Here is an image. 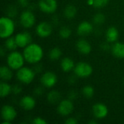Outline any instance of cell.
Instances as JSON below:
<instances>
[{
    "label": "cell",
    "instance_id": "37",
    "mask_svg": "<svg viewBox=\"0 0 124 124\" xmlns=\"http://www.w3.org/2000/svg\"><path fill=\"white\" fill-rule=\"evenodd\" d=\"M1 56L3 57L4 56V51H3V48H1Z\"/></svg>",
    "mask_w": 124,
    "mask_h": 124
},
{
    "label": "cell",
    "instance_id": "27",
    "mask_svg": "<svg viewBox=\"0 0 124 124\" xmlns=\"http://www.w3.org/2000/svg\"><path fill=\"white\" fill-rule=\"evenodd\" d=\"M60 36L63 39H68L71 33H72V31H71V29L69 28L68 27H66V26H64V27H62L60 30Z\"/></svg>",
    "mask_w": 124,
    "mask_h": 124
},
{
    "label": "cell",
    "instance_id": "5",
    "mask_svg": "<svg viewBox=\"0 0 124 124\" xmlns=\"http://www.w3.org/2000/svg\"><path fill=\"white\" fill-rule=\"evenodd\" d=\"M73 70L76 76L80 78H87L93 73V68L92 65L84 62L77 63Z\"/></svg>",
    "mask_w": 124,
    "mask_h": 124
},
{
    "label": "cell",
    "instance_id": "8",
    "mask_svg": "<svg viewBox=\"0 0 124 124\" xmlns=\"http://www.w3.org/2000/svg\"><path fill=\"white\" fill-rule=\"evenodd\" d=\"M15 41L18 46V47L20 48H25L30 44H31L32 41V37L31 35L27 32V31H23L20 33H18L15 36Z\"/></svg>",
    "mask_w": 124,
    "mask_h": 124
},
{
    "label": "cell",
    "instance_id": "11",
    "mask_svg": "<svg viewBox=\"0 0 124 124\" xmlns=\"http://www.w3.org/2000/svg\"><path fill=\"white\" fill-rule=\"evenodd\" d=\"M36 33L39 37L46 38L49 36L52 33V26L47 22H42L39 23L36 27Z\"/></svg>",
    "mask_w": 124,
    "mask_h": 124
},
{
    "label": "cell",
    "instance_id": "24",
    "mask_svg": "<svg viewBox=\"0 0 124 124\" xmlns=\"http://www.w3.org/2000/svg\"><path fill=\"white\" fill-rule=\"evenodd\" d=\"M4 45L7 49L12 50V51H15L18 47V46L16 43V41H15V38L12 37V36H10L7 39Z\"/></svg>",
    "mask_w": 124,
    "mask_h": 124
},
{
    "label": "cell",
    "instance_id": "18",
    "mask_svg": "<svg viewBox=\"0 0 124 124\" xmlns=\"http://www.w3.org/2000/svg\"><path fill=\"white\" fill-rule=\"evenodd\" d=\"M60 67L62 71L64 72H70L71 70L74 69L75 68V63L74 61L70 58V57H65L61 60L60 62Z\"/></svg>",
    "mask_w": 124,
    "mask_h": 124
},
{
    "label": "cell",
    "instance_id": "28",
    "mask_svg": "<svg viewBox=\"0 0 124 124\" xmlns=\"http://www.w3.org/2000/svg\"><path fill=\"white\" fill-rule=\"evenodd\" d=\"M93 21L97 25H101L105 21V16L102 13H97L93 17Z\"/></svg>",
    "mask_w": 124,
    "mask_h": 124
},
{
    "label": "cell",
    "instance_id": "2",
    "mask_svg": "<svg viewBox=\"0 0 124 124\" xmlns=\"http://www.w3.org/2000/svg\"><path fill=\"white\" fill-rule=\"evenodd\" d=\"M14 21L8 17H2L0 19V36L1 39L10 37L15 31Z\"/></svg>",
    "mask_w": 124,
    "mask_h": 124
},
{
    "label": "cell",
    "instance_id": "21",
    "mask_svg": "<svg viewBox=\"0 0 124 124\" xmlns=\"http://www.w3.org/2000/svg\"><path fill=\"white\" fill-rule=\"evenodd\" d=\"M12 91V89L11 86L7 84V82H1L0 84V96L1 98L7 97L11 92Z\"/></svg>",
    "mask_w": 124,
    "mask_h": 124
},
{
    "label": "cell",
    "instance_id": "12",
    "mask_svg": "<svg viewBox=\"0 0 124 124\" xmlns=\"http://www.w3.org/2000/svg\"><path fill=\"white\" fill-rule=\"evenodd\" d=\"M17 116V112L15 109L9 105H4L1 108V117L4 121H8L12 122Z\"/></svg>",
    "mask_w": 124,
    "mask_h": 124
},
{
    "label": "cell",
    "instance_id": "16",
    "mask_svg": "<svg viewBox=\"0 0 124 124\" xmlns=\"http://www.w3.org/2000/svg\"><path fill=\"white\" fill-rule=\"evenodd\" d=\"M20 105L24 110H31L36 106V101L34 98L31 96H25L20 100Z\"/></svg>",
    "mask_w": 124,
    "mask_h": 124
},
{
    "label": "cell",
    "instance_id": "23",
    "mask_svg": "<svg viewBox=\"0 0 124 124\" xmlns=\"http://www.w3.org/2000/svg\"><path fill=\"white\" fill-rule=\"evenodd\" d=\"M77 13V9L76 7L72 4L68 5L64 10V15L65 16L66 18L68 19H72L73 18Z\"/></svg>",
    "mask_w": 124,
    "mask_h": 124
},
{
    "label": "cell",
    "instance_id": "31",
    "mask_svg": "<svg viewBox=\"0 0 124 124\" xmlns=\"http://www.w3.org/2000/svg\"><path fill=\"white\" fill-rule=\"evenodd\" d=\"M78 123L77 119L75 118H69L65 121V124H77Z\"/></svg>",
    "mask_w": 124,
    "mask_h": 124
},
{
    "label": "cell",
    "instance_id": "35",
    "mask_svg": "<svg viewBox=\"0 0 124 124\" xmlns=\"http://www.w3.org/2000/svg\"><path fill=\"white\" fill-rule=\"evenodd\" d=\"M87 4L90 6L94 5V0H87Z\"/></svg>",
    "mask_w": 124,
    "mask_h": 124
},
{
    "label": "cell",
    "instance_id": "29",
    "mask_svg": "<svg viewBox=\"0 0 124 124\" xmlns=\"http://www.w3.org/2000/svg\"><path fill=\"white\" fill-rule=\"evenodd\" d=\"M109 0H94V7L96 8H102L108 4Z\"/></svg>",
    "mask_w": 124,
    "mask_h": 124
},
{
    "label": "cell",
    "instance_id": "34",
    "mask_svg": "<svg viewBox=\"0 0 124 124\" xmlns=\"http://www.w3.org/2000/svg\"><path fill=\"white\" fill-rule=\"evenodd\" d=\"M12 91L15 93V94H18L21 92V88L18 86H15L13 89H12Z\"/></svg>",
    "mask_w": 124,
    "mask_h": 124
},
{
    "label": "cell",
    "instance_id": "17",
    "mask_svg": "<svg viewBox=\"0 0 124 124\" xmlns=\"http://www.w3.org/2000/svg\"><path fill=\"white\" fill-rule=\"evenodd\" d=\"M113 54L118 58H124V44L121 42H116L111 46Z\"/></svg>",
    "mask_w": 124,
    "mask_h": 124
},
{
    "label": "cell",
    "instance_id": "15",
    "mask_svg": "<svg viewBox=\"0 0 124 124\" xmlns=\"http://www.w3.org/2000/svg\"><path fill=\"white\" fill-rule=\"evenodd\" d=\"M78 51L83 54H89L92 51V46L85 39H79L76 43Z\"/></svg>",
    "mask_w": 124,
    "mask_h": 124
},
{
    "label": "cell",
    "instance_id": "7",
    "mask_svg": "<svg viewBox=\"0 0 124 124\" xmlns=\"http://www.w3.org/2000/svg\"><path fill=\"white\" fill-rule=\"evenodd\" d=\"M74 109L73 103L72 102L71 100H61L57 107V113L62 116H67L72 113Z\"/></svg>",
    "mask_w": 124,
    "mask_h": 124
},
{
    "label": "cell",
    "instance_id": "10",
    "mask_svg": "<svg viewBox=\"0 0 124 124\" xmlns=\"http://www.w3.org/2000/svg\"><path fill=\"white\" fill-rule=\"evenodd\" d=\"M41 82L44 86L46 88H51L57 84V77L54 73L48 71L42 75L41 78Z\"/></svg>",
    "mask_w": 124,
    "mask_h": 124
},
{
    "label": "cell",
    "instance_id": "36",
    "mask_svg": "<svg viewBox=\"0 0 124 124\" xmlns=\"http://www.w3.org/2000/svg\"><path fill=\"white\" fill-rule=\"evenodd\" d=\"M89 124H97V121H90L89 122Z\"/></svg>",
    "mask_w": 124,
    "mask_h": 124
},
{
    "label": "cell",
    "instance_id": "30",
    "mask_svg": "<svg viewBox=\"0 0 124 124\" xmlns=\"http://www.w3.org/2000/svg\"><path fill=\"white\" fill-rule=\"evenodd\" d=\"M32 123L34 124H46L47 122L43 119L41 117H36L35 118H33V120L32 121Z\"/></svg>",
    "mask_w": 124,
    "mask_h": 124
},
{
    "label": "cell",
    "instance_id": "19",
    "mask_svg": "<svg viewBox=\"0 0 124 124\" xmlns=\"http://www.w3.org/2000/svg\"><path fill=\"white\" fill-rule=\"evenodd\" d=\"M118 31L115 27H110L106 32V39L110 43L116 42L118 39Z\"/></svg>",
    "mask_w": 124,
    "mask_h": 124
},
{
    "label": "cell",
    "instance_id": "1",
    "mask_svg": "<svg viewBox=\"0 0 124 124\" xmlns=\"http://www.w3.org/2000/svg\"><path fill=\"white\" fill-rule=\"evenodd\" d=\"M23 54L25 61L31 64H36L41 60L44 56V51L40 45L31 43L24 48Z\"/></svg>",
    "mask_w": 124,
    "mask_h": 124
},
{
    "label": "cell",
    "instance_id": "6",
    "mask_svg": "<svg viewBox=\"0 0 124 124\" xmlns=\"http://www.w3.org/2000/svg\"><path fill=\"white\" fill-rule=\"evenodd\" d=\"M20 23L21 25L25 28H30L33 26L36 23V17L30 10L23 12L20 17Z\"/></svg>",
    "mask_w": 124,
    "mask_h": 124
},
{
    "label": "cell",
    "instance_id": "14",
    "mask_svg": "<svg viewBox=\"0 0 124 124\" xmlns=\"http://www.w3.org/2000/svg\"><path fill=\"white\" fill-rule=\"evenodd\" d=\"M93 31V25L87 21L81 23L77 28V33L79 36H84L90 34Z\"/></svg>",
    "mask_w": 124,
    "mask_h": 124
},
{
    "label": "cell",
    "instance_id": "4",
    "mask_svg": "<svg viewBox=\"0 0 124 124\" xmlns=\"http://www.w3.org/2000/svg\"><path fill=\"white\" fill-rule=\"evenodd\" d=\"M17 78L23 84H31L35 78V71L27 67H22L17 70L16 73Z\"/></svg>",
    "mask_w": 124,
    "mask_h": 124
},
{
    "label": "cell",
    "instance_id": "25",
    "mask_svg": "<svg viewBox=\"0 0 124 124\" xmlns=\"http://www.w3.org/2000/svg\"><path fill=\"white\" fill-rule=\"evenodd\" d=\"M62 55V52L60 48L54 47L52 48L49 53V57L52 60H58Z\"/></svg>",
    "mask_w": 124,
    "mask_h": 124
},
{
    "label": "cell",
    "instance_id": "26",
    "mask_svg": "<svg viewBox=\"0 0 124 124\" xmlns=\"http://www.w3.org/2000/svg\"><path fill=\"white\" fill-rule=\"evenodd\" d=\"M82 93L86 98H92L94 96V89L92 86L87 85L82 89Z\"/></svg>",
    "mask_w": 124,
    "mask_h": 124
},
{
    "label": "cell",
    "instance_id": "13",
    "mask_svg": "<svg viewBox=\"0 0 124 124\" xmlns=\"http://www.w3.org/2000/svg\"><path fill=\"white\" fill-rule=\"evenodd\" d=\"M92 112L95 118L98 119L105 118L108 114L107 106L102 103H97L92 107Z\"/></svg>",
    "mask_w": 124,
    "mask_h": 124
},
{
    "label": "cell",
    "instance_id": "22",
    "mask_svg": "<svg viewBox=\"0 0 124 124\" xmlns=\"http://www.w3.org/2000/svg\"><path fill=\"white\" fill-rule=\"evenodd\" d=\"M61 95L60 93L57 91H51L47 95L48 102L51 104H56L60 102Z\"/></svg>",
    "mask_w": 124,
    "mask_h": 124
},
{
    "label": "cell",
    "instance_id": "9",
    "mask_svg": "<svg viewBox=\"0 0 124 124\" xmlns=\"http://www.w3.org/2000/svg\"><path fill=\"white\" fill-rule=\"evenodd\" d=\"M39 7L45 13H53L57 8V2L56 0H40Z\"/></svg>",
    "mask_w": 124,
    "mask_h": 124
},
{
    "label": "cell",
    "instance_id": "33",
    "mask_svg": "<svg viewBox=\"0 0 124 124\" xmlns=\"http://www.w3.org/2000/svg\"><path fill=\"white\" fill-rule=\"evenodd\" d=\"M19 4L23 7H26L28 5V0H18Z\"/></svg>",
    "mask_w": 124,
    "mask_h": 124
},
{
    "label": "cell",
    "instance_id": "32",
    "mask_svg": "<svg viewBox=\"0 0 124 124\" xmlns=\"http://www.w3.org/2000/svg\"><path fill=\"white\" fill-rule=\"evenodd\" d=\"M109 43H110V42H108V43H103V44H102V46H101V48H102L103 50H105V51L109 50V49H110V46Z\"/></svg>",
    "mask_w": 124,
    "mask_h": 124
},
{
    "label": "cell",
    "instance_id": "20",
    "mask_svg": "<svg viewBox=\"0 0 124 124\" xmlns=\"http://www.w3.org/2000/svg\"><path fill=\"white\" fill-rule=\"evenodd\" d=\"M0 77L3 81H9L12 78V72L8 66H1L0 68Z\"/></svg>",
    "mask_w": 124,
    "mask_h": 124
},
{
    "label": "cell",
    "instance_id": "3",
    "mask_svg": "<svg viewBox=\"0 0 124 124\" xmlns=\"http://www.w3.org/2000/svg\"><path fill=\"white\" fill-rule=\"evenodd\" d=\"M25 58L23 54L17 51H12L9 53L7 58L8 66L12 70H19L23 67Z\"/></svg>",
    "mask_w": 124,
    "mask_h": 124
}]
</instances>
